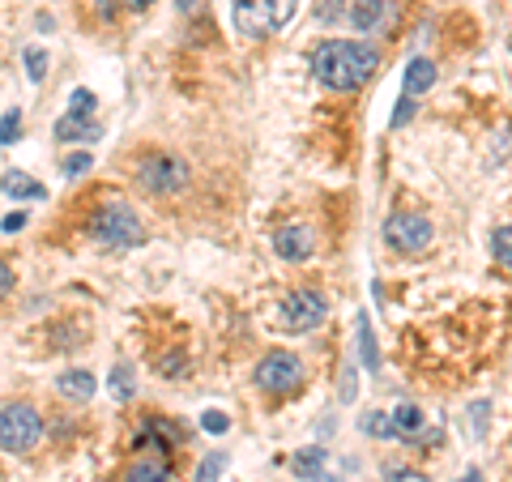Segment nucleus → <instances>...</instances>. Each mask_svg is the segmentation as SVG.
<instances>
[{
  "mask_svg": "<svg viewBox=\"0 0 512 482\" xmlns=\"http://www.w3.org/2000/svg\"><path fill=\"white\" fill-rule=\"evenodd\" d=\"M26 77H30V82H43V77H47V52H43V47H30V52H26Z\"/></svg>",
  "mask_w": 512,
  "mask_h": 482,
  "instance_id": "nucleus-20",
  "label": "nucleus"
},
{
  "mask_svg": "<svg viewBox=\"0 0 512 482\" xmlns=\"http://www.w3.org/2000/svg\"><path fill=\"white\" fill-rule=\"evenodd\" d=\"M64 175H82V171H90V154L82 150V154H69V158H64Z\"/></svg>",
  "mask_w": 512,
  "mask_h": 482,
  "instance_id": "nucleus-29",
  "label": "nucleus"
},
{
  "mask_svg": "<svg viewBox=\"0 0 512 482\" xmlns=\"http://www.w3.org/2000/svg\"><path fill=\"white\" fill-rule=\"evenodd\" d=\"M18 133H22V111H5V116H0V141H5V146H13V141H18Z\"/></svg>",
  "mask_w": 512,
  "mask_h": 482,
  "instance_id": "nucleus-21",
  "label": "nucleus"
},
{
  "mask_svg": "<svg viewBox=\"0 0 512 482\" xmlns=\"http://www.w3.org/2000/svg\"><path fill=\"white\" fill-rule=\"evenodd\" d=\"M295 18V0H235V30L248 39H265Z\"/></svg>",
  "mask_w": 512,
  "mask_h": 482,
  "instance_id": "nucleus-3",
  "label": "nucleus"
},
{
  "mask_svg": "<svg viewBox=\"0 0 512 482\" xmlns=\"http://www.w3.org/2000/svg\"><path fill=\"white\" fill-rule=\"evenodd\" d=\"M188 163L180 154H167V150H154L137 163V184L154 192V197H175V192L188 188Z\"/></svg>",
  "mask_w": 512,
  "mask_h": 482,
  "instance_id": "nucleus-4",
  "label": "nucleus"
},
{
  "mask_svg": "<svg viewBox=\"0 0 512 482\" xmlns=\"http://www.w3.org/2000/svg\"><path fill=\"white\" fill-rule=\"evenodd\" d=\"M0 227H5L9 235H13V231H22V227H26V214H9L5 222H0Z\"/></svg>",
  "mask_w": 512,
  "mask_h": 482,
  "instance_id": "nucleus-32",
  "label": "nucleus"
},
{
  "mask_svg": "<svg viewBox=\"0 0 512 482\" xmlns=\"http://www.w3.org/2000/svg\"><path fill=\"white\" fill-rule=\"evenodd\" d=\"M94 9H99L103 18H116V0H94Z\"/></svg>",
  "mask_w": 512,
  "mask_h": 482,
  "instance_id": "nucleus-33",
  "label": "nucleus"
},
{
  "mask_svg": "<svg viewBox=\"0 0 512 482\" xmlns=\"http://www.w3.org/2000/svg\"><path fill=\"white\" fill-rule=\"evenodd\" d=\"M111 393L133 397V372H128V367H116V372H111Z\"/></svg>",
  "mask_w": 512,
  "mask_h": 482,
  "instance_id": "nucleus-26",
  "label": "nucleus"
},
{
  "mask_svg": "<svg viewBox=\"0 0 512 482\" xmlns=\"http://www.w3.org/2000/svg\"><path fill=\"white\" fill-rule=\"evenodd\" d=\"M201 427L210 431V436H222V431L231 427V419H227V414H218V410H205V414H201Z\"/></svg>",
  "mask_w": 512,
  "mask_h": 482,
  "instance_id": "nucleus-27",
  "label": "nucleus"
},
{
  "mask_svg": "<svg viewBox=\"0 0 512 482\" xmlns=\"http://www.w3.org/2000/svg\"><path fill=\"white\" fill-rule=\"evenodd\" d=\"M346 18L359 35H384V30H393L397 18H402V0H350Z\"/></svg>",
  "mask_w": 512,
  "mask_h": 482,
  "instance_id": "nucleus-9",
  "label": "nucleus"
},
{
  "mask_svg": "<svg viewBox=\"0 0 512 482\" xmlns=\"http://www.w3.org/2000/svg\"><path fill=\"white\" fill-rule=\"evenodd\" d=\"M9 291H13V269H9V261H0V299Z\"/></svg>",
  "mask_w": 512,
  "mask_h": 482,
  "instance_id": "nucleus-31",
  "label": "nucleus"
},
{
  "mask_svg": "<svg viewBox=\"0 0 512 482\" xmlns=\"http://www.w3.org/2000/svg\"><path fill=\"white\" fill-rule=\"evenodd\" d=\"M414 111H419V103H414L410 94H402V103H397V111H393V128L410 124V120H414Z\"/></svg>",
  "mask_w": 512,
  "mask_h": 482,
  "instance_id": "nucleus-28",
  "label": "nucleus"
},
{
  "mask_svg": "<svg viewBox=\"0 0 512 482\" xmlns=\"http://www.w3.org/2000/svg\"><path fill=\"white\" fill-rule=\"evenodd\" d=\"M363 436H376V440H393V423H389V414L384 410H372V414H363Z\"/></svg>",
  "mask_w": 512,
  "mask_h": 482,
  "instance_id": "nucleus-19",
  "label": "nucleus"
},
{
  "mask_svg": "<svg viewBox=\"0 0 512 482\" xmlns=\"http://www.w3.org/2000/svg\"><path fill=\"white\" fill-rule=\"evenodd\" d=\"M291 474L295 478H320V474H325V448H320V444L299 448V453L291 457Z\"/></svg>",
  "mask_w": 512,
  "mask_h": 482,
  "instance_id": "nucleus-15",
  "label": "nucleus"
},
{
  "mask_svg": "<svg viewBox=\"0 0 512 482\" xmlns=\"http://www.w3.org/2000/svg\"><path fill=\"white\" fill-rule=\"evenodd\" d=\"M43 436V419L35 406L26 401H13V406L0 410V448L5 453H30Z\"/></svg>",
  "mask_w": 512,
  "mask_h": 482,
  "instance_id": "nucleus-5",
  "label": "nucleus"
},
{
  "mask_svg": "<svg viewBox=\"0 0 512 482\" xmlns=\"http://www.w3.org/2000/svg\"><path fill=\"white\" fill-rule=\"evenodd\" d=\"M124 482H171V465H167V457L150 453V457H141V461L128 465Z\"/></svg>",
  "mask_w": 512,
  "mask_h": 482,
  "instance_id": "nucleus-12",
  "label": "nucleus"
},
{
  "mask_svg": "<svg viewBox=\"0 0 512 482\" xmlns=\"http://www.w3.org/2000/svg\"><path fill=\"white\" fill-rule=\"evenodd\" d=\"M150 5H154V0H128V9H137V13H141V9H150Z\"/></svg>",
  "mask_w": 512,
  "mask_h": 482,
  "instance_id": "nucleus-34",
  "label": "nucleus"
},
{
  "mask_svg": "<svg viewBox=\"0 0 512 482\" xmlns=\"http://www.w3.org/2000/svg\"><path fill=\"white\" fill-rule=\"evenodd\" d=\"M0 188H5V197H18V201H43L47 197V188L22 171H9L5 180H0Z\"/></svg>",
  "mask_w": 512,
  "mask_h": 482,
  "instance_id": "nucleus-14",
  "label": "nucleus"
},
{
  "mask_svg": "<svg viewBox=\"0 0 512 482\" xmlns=\"http://www.w3.org/2000/svg\"><path fill=\"white\" fill-rule=\"evenodd\" d=\"M222 465H227V457H222V453H210V457L201 461V470H197V482H218Z\"/></svg>",
  "mask_w": 512,
  "mask_h": 482,
  "instance_id": "nucleus-23",
  "label": "nucleus"
},
{
  "mask_svg": "<svg viewBox=\"0 0 512 482\" xmlns=\"http://www.w3.org/2000/svg\"><path fill=\"white\" fill-rule=\"evenodd\" d=\"M461 482H483V474H478V470H470L466 478H461Z\"/></svg>",
  "mask_w": 512,
  "mask_h": 482,
  "instance_id": "nucleus-35",
  "label": "nucleus"
},
{
  "mask_svg": "<svg viewBox=\"0 0 512 482\" xmlns=\"http://www.w3.org/2000/svg\"><path fill=\"white\" fill-rule=\"evenodd\" d=\"M90 235L99 239L107 248H137L146 231H141V218L133 214V205L124 201H111V205H99L90 218Z\"/></svg>",
  "mask_w": 512,
  "mask_h": 482,
  "instance_id": "nucleus-2",
  "label": "nucleus"
},
{
  "mask_svg": "<svg viewBox=\"0 0 512 482\" xmlns=\"http://www.w3.org/2000/svg\"><path fill=\"white\" fill-rule=\"evenodd\" d=\"M431 86H436V64H431L427 56H414L406 64V94L410 99H419V94H427Z\"/></svg>",
  "mask_w": 512,
  "mask_h": 482,
  "instance_id": "nucleus-11",
  "label": "nucleus"
},
{
  "mask_svg": "<svg viewBox=\"0 0 512 482\" xmlns=\"http://www.w3.org/2000/svg\"><path fill=\"white\" fill-rule=\"evenodd\" d=\"M56 137L60 141H94V137H103V128L90 124L86 116H64V120H56Z\"/></svg>",
  "mask_w": 512,
  "mask_h": 482,
  "instance_id": "nucleus-16",
  "label": "nucleus"
},
{
  "mask_svg": "<svg viewBox=\"0 0 512 482\" xmlns=\"http://www.w3.org/2000/svg\"><path fill=\"white\" fill-rule=\"evenodd\" d=\"M384 239H389V248H397V252L419 256L431 248L436 231H431V222L423 214H389L384 218Z\"/></svg>",
  "mask_w": 512,
  "mask_h": 482,
  "instance_id": "nucleus-7",
  "label": "nucleus"
},
{
  "mask_svg": "<svg viewBox=\"0 0 512 482\" xmlns=\"http://www.w3.org/2000/svg\"><path fill=\"white\" fill-rule=\"evenodd\" d=\"M508 239H512V231L508 227H500L491 235V252H495V261H500L504 269H508V261H512V252H508Z\"/></svg>",
  "mask_w": 512,
  "mask_h": 482,
  "instance_id": "nucleus-25",
  "label": "nucleus"
},
{
  "mask_svg": "<svg viewBox=\"0 0 512 482\" xmlns=\"http://www.w3.org/2000/svg\"><path fill=\"white\" fill-rule=\"evenodd\" d=\"M94 103H99V99H94V94L90 90H73V99H69V116H94Z\"/></svg>",
  "mask_w": 512,
  "mask_h": 482,
  "instance_id": "nucleus-22",
  "label": "nucleus"
},
{
  "mask_svg": "<svg viewBox=\"0 0 512 482\" xmlns=\"http://www.w3.org/2000/svg\"><path fill=\"white\" fill-rule=\"evenodd\" d=\"M274 248H278V256L282 261H308V256L316 252V235L308 231V227H282L278 235H274Z\"/></svg>",
  "mask_w": 512,
  "mask_h": 482,
  "instance_id": "nucleus-10",
  "label": "nucleus"
},
{
  "mask_svg": "<svg viewBox=\"0 0 512 482\" xmlns=\"http://www.w3.org/2000/svg\"><path fill=\"white\" fill-rule=\"evenodd\" d=\"M158 372L171 376V380H180L188 372V355H163V359H158Z\"/></svg>",
  "mask_w": 512,
  "mask_h": 482,
  "instance_id": "nucleus-24",
  "label": "nucleus"
},
{
  "mask_svg": "<svg viewBox=\"0 0 512 482\" xmlns=\"http://www.w3.org/2000/svg\"><path fill=\"white\" fill-rule=\"evenodd\" d=\"M376 69H380V52L367 43L329 39L312 52V73L325 90H359L363 82H372Z\"/></svg>",
  "mask_w": 512,
  "mask_h": 482,
  "instance_id": "nucleus-1",
  "label": "nucleus"
},
{
  "mask_svg": "<svg viewBox=\"0 0 512 482\" xmlns=\"http://www.w3.org/2000/svg\"><path fill=\"white\" fill-rule=\"evenodd\" d=\"M180 9L188 13V9H197V0H180Z\"/></svg>",
  "mask_w": 512,
  "mask_h": 482,
  "instance_id": "nucleus-36",
  "label": "nucleus"
},
{
  "mask_svg": "<svg viewBox=\"0 0 512 482\" xmlns=\"http://www.w3.org/2000/svg\"><path fill=\"white\" fill-rule=\"evenodd\" d=\"M325 316H329L325 295L320 291H295V295H286L282 312H278V325L286 333H312L316 325H325Z\"/></svg>",
  "mask_w": 512,
  "mask_h": 482,
  "instance_id": "nucleus-6",
  "label": "nucleus"
},
{
  "mask_svg": "<svg viewBox=\"0 0 512 482\" xmlns=\"http://www.w3.org/2000/svg\"><path fill=\"white\" fill-rule=\"evenodd\" d=\"M389 482H427V474H419V470H389Z\"/></svg>",
  "mask_w": 512,
  "mask_h": 482,
  "instance_id": "nucleus-30",
  "label": "nucleus"
},
{
  "mask_svg": "<svg viewBox=\"0 0 512 482\" xmlns=\"http://www.w3.org/2000/svg\"><path fill=\"white\" fill-rule=\"evenodd\" d=\"M60 393L73 397V401H86V397L94 393V376H90V372H77V367H73V372L60 376Z\"/></svg>",
  "mask_w": 512,
  "mask_h": 482,
  "instance_id": "nucleus-17",
  "label": "nucleus"
},
{
  "mask_svg": "<svg viewBox=\"0 0 512 482\" xmlns=\"http://www.w3.org/2000/svg\"><path fill=\"white\" fill-rule=\"evenodd\" d=\"M256 384L274 397L295 393L303 384V363L295 355H286V350H274V355H265L261 363H256Z\"/></svg>",
  "mask_w": 512,
  "mask_h": 482,
  "instance_id": "nucleus-8",
  "label": "nucleus"
},
{
  "mask_svg": "<svg viewBox=\"0 0 512 482\" xmlns=\"http://www.w3.org/2000/svg\"><path fill=\"white\" fill-rule=\"evenodd\" d=\"M389 423H393V436L397 440L414 444V436L423 431V410L419 406H397V410H389Z\"/></svg>",
  "mask_w": 512,
  "mask_h": 482,
  "instance_id": "nucleus-13",
  "label": "nucleus"
},
{
  "mask_svg": "<svg viewBox=\"0 0 512 482\" xmlns=\"http://www.w3.org/2000/svg\"><path fill=\"white\" fill-rule=\"evenodd\" d=\"M359 350H363V367H367V372H376L380 355H376V337H372V325H367V316H359Z\"/></svg>",
  "mask_w": 512,
  "mask_h": 482,
  "instance_id": "nucleus-18",
  "label": "nucleus"
}]
</instances>
